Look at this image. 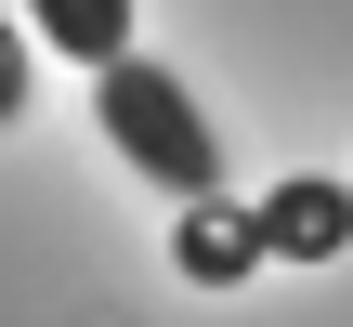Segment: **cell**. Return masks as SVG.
<instances>
[{
    "label": "cell",
    "instance_id": "6da1fadb",
    "mask_svg": "<svg viewBox=\"0 0 353 327\" xmlns=\"http://www.w3.org/2000/svg\"><path fill=\"white\" fill-rule=\"evenodd\" d=\"M92 118H105V144H118L157 197H183V210H196V197H223V170H236V157H223V131H210V105L183 92V66H157L144 39H131L118 66H92Z\"/></svg>",
    "mask_w": 353,
    "mask_h": 327
},
{
    "label": "cell",
    "instance_id": "7a4b0ae2",
    "mask_svg": "<svg viewBox=\"0 0 353 327\" xmlns=\"http://www.w3.org/2000/svg\"><path fill=\"white\" fill-rule=\"evenodd\" d=\"M249 249H262V262H341L353 249V184H327V170L262 184V197H249Z\"/></svg>",
    "mask_w": 353,
    "mask_h": 327
},
{
    "label": "cell",
    "instance_id": "3957f363",
    "mask_svg": "<svg viewBox=\"0 0 353 327\" xmlns=\"http://www.w3.org/2000/svg\"><path fill=\"white\" fill-rule=\"evenodd\" d=\"M13 26L65 66H118L131 52V0H13Z\"/></svg>",
    "mask_w": 353,
    "mask_h": 327
},
{
    "label": "cell",
    "instance_id": "277c9868",
    "mask_svg": "<svg viewBox=\"0 0 353 327\" xmlns=\"http://www.w3.org/2000/svg\"><path fill=\"white\" fill-rule=\"evenodd\" d=\"M170 249H183V275H196V288H236V275L262 262V249H249V210H223V197H196Z\"/></svg>",
    "mask_w": 353,
    "mask_h": 327
},
{
    "label": "cell",
    "instance_id": "5b68a950",
    "mask_svg": "<svg viewBox=\"0 0 353 327\" xmlns=\"http://www.w3.org/2000/svg\"><path fill=\"white\" fill-rule=\"evenodd\" d=\"M26 79H39V66H26V26H13V0H0V118H26Z\"/></svg>",
    "mask_w": 353,
    "mask_h": 327
}]
</instances>
